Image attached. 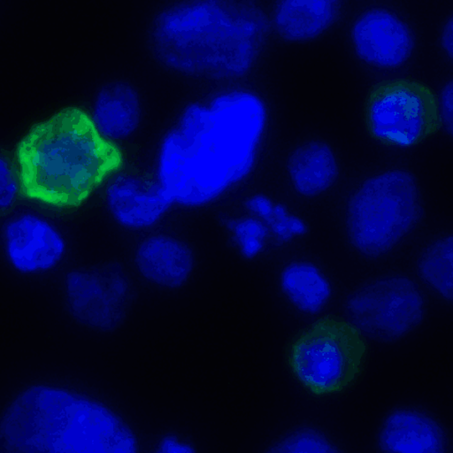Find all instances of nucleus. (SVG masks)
<instances>
[{
    "label": "nucleus",
    "mask_w": 453,
    "mask_h": 453,
    "mask_svg": "<svg viewBox=\"0 0 453 453\" xmlns=\"http://www.w3.org/2000/svg\"><path fill=\"white\" fill-rule=\"evenodd\" d=\"M270 130V105L249 78L211 82L159 138L154 181L124 179L110 188L113 219L142 234L175 213L236 200L263 162Z\"/></svg>",
    "instance_id": "obj_1"
},
{
    "label": "nucleus",
    "mask_w": 453,
    "mask_h": 453,
    "mask_svg": "<svg viewBox=\"0 0 453 453\" xmlns=\"http://www.w3.org/2000/svg\"><path fill=\"white\" fill-rule=\"evenodd\" d=\"M272 33L256 0H179L156 15L151 38L163 65L211 83L248 79Z\"/></svg>",
    "instance_id": "obj_2"
},
{
    "label": "nucleus",
    "mask_w": 453,
    "mask_h": 453,
    "mask_svg": "<svg viewBox=\"0 0 453 453\" xmlns=\"http://www.w3.org/2000/svg\"><path fill=\"white\" fill-rule=\"evenodd\" d=\"M137 435L120 414L85 392L33 385L0 419V452H140Z\"/></svg>",
    "instance_id": "obj_3"
},
{
    "label": "nucleus",
    "mask_w": 453,
    "mask_h": 453,
    "mask_svg": "<svg viewBox=\"0 0 453 453\" xmlns=\"http://www.w3.org/2000/svg\"><path fill=\"white\" fill-rule=\"evenodd\" d=\"M18 194L54 207L78 205L123 165L122 155L78 109L38 125L19 143Z\"/></svg>",
    "instance_id": "obj_4"
},
{
    "label": "nucleus",
    "mask_w": 453,
    "mask_h": 453,
    "mask_svg": "<svg viewBox=\"0 0 453 453\" xmlns=\"http://www.w3.org/2000/svg\"><path fill=\"white\" fill-rule=\"evenodd\" d=\"M423 214L414 176L392 169L366 178L346 200V232L363 256L389 252L416 226Z\"/></svg>",
    "instance_id": "obj_5"
},
{
    "label": "nucleus",
    "mask_w": 453,
    "mask_h": 453,
    "mask_svg": "<svg viewBox=\"0 0 453 453\" xmlns=\"http://www.w3.org/2000/svg\"><path fill=\"white\" fill-rule=\"evenodd\" d=\"M365 349L355 327L325 318L296 342L292 365L313 392L341 390L358 372Z\"/></svg>",
    "instance_id": "obj_6"
},
{
    "label": "nucleus",
    "mask_w": 453,
    "mask_h": 453,
    "mask_svg": "<svg viewBox=\"0 0 453 453\" xmlns=\"http://www.w3.org/2000/svg\"><path fill=\"white\" fill-rule=\"evenodd\" d=\"M424 298L405 276L378 280L347 298L350 322L372 337L395 340L422 320Z\"/></svg>",
    "instance_id": "obj_7"
},
{
    "label": "nucleus",
    "mask_w": 453,
    "mask_h": 453,
    "mask_svg": "<svg viewBox=\"0 0 453 453\" xmlns=\"http://www.w3.org/2000/svg\"><path fill=\"white\" fill-rule=\"evenodd\" d=\"M350 40L356 57L385 74L400 72L416 46L411 26L398 12L384 5L368 6L355 18Z\"/></svg>",
    "instance_id": "obj_8"
},
{
    "label": "nucleus",
    "mask_w": 453,
    "mask_h": 453,
    "mask_svg": "<svg viewBox=\"0 0 453 453\" xmlns=\"http://www.w3.org/2000/svg\"><path fill=\"white\" fill-rule=\"evenodd\" d=\"M370 103L374 134L401 147L414 144L434 126L433 96L418 84H387L373 93Z\"/></svg>",
    "instance_id": "obj_9"
},
{
    "label": "nucleus",
    "mask_w": 453,
    "mask_h": 453,
    "mask_svg": "<svg viewBox=\"0 0 453 453\" xmlns=\"http://www.w3.org/2000/svg\"><path fill=\"white\" fill-rule=\"evenodd\" d=\"M0 245L14 270L23 274H42L60 266L67 243L58 226L18 210L2 222Z\"/></svg>",
    "instance_id": "obj_10"
},
{
    "label": "nucleus",
    "mask_w": 453,
    "mask_h": 453,
    "mask_svg": "<svg viewBox=\"0 0 453 453\" xmlns=\"http://www.w3.org/2000/svg\"><path fill=\"white\" fill-rule=\"evenodd\" d=\"M65 284L70 311L79 321L108 330L120 320L128 281L119 264L103 272L73 270Z\"/></svg>",
    "instance_id": "obj_11"
},
{
    "label": "nucleus",
    "mask_w": 453,
    "mask_h": 453,
    "mask_svg": "<svg viewBox=\"0 0 453 453\" xmlns=\"http://www.w3.org/2000/svg\"><path fill=\"white\" fill-rule=\"evenodd\" d=\"M134 264L147 280L165 288H180L194 266L189 246L172 234L156 229L137 241Z\"/></svg>",
    "instance_id": "obj_12"
},
{
    "label": "nucleus",
    "mask_w": 453,
    "mask_h": 453,
    "mask_svg": "<svg viewBox=\"0 0 453 453\" xmlns=\"http://www.w3.org/2000/svg\"><path fill=\"white\" fill-rule=\"evenodd\" d=\"M378 446L385 453H445L447 437L441 425L425 411L398 409L386 418Z\"/></svg>",
    "instance_id": "obj_13"
},
{
    "label": "nucleus",
    "mask_w": 453,
    "mask_h": 453,
    "mask_svg": "<svg viewBox=\"0 0 453 453\" xmlns=\"http://www.w3.org/2000/svg\"><path fill=\"white\" fill-rule=\"evenodd\" d=\"M343 0H275L269 20L286 42H306L328 30L342 15Z\"/></svg>",
    "instance_id": "obj_14"
},
{
    "label": "nucleus",
    "mask_w": 453,
    "mask_h": 453,
    "mask_svg": "<svg viewBox=\"0 0 453 453\" xmlns=\"http://www.w3.org/2000/svg\"><path fill=\"white\" fill-rule=\"evenodd\" d=\"M289 184L299 196L315 197L334 185L339 166L332 148L311 141L296 147L287 160Z\"/></svg>",
    "instance_id": "obj_15"
},
{
    "label": "nucleus",
    "mask_w": 453,
    "mask_h": 453,
    "mask_svg": "<svg viewBox=\"0 0 453 453\" xmlns=\"http://www.w3.org/2000/svg\"><path fill=\"white\" fill-rule=\"evenodd\" d=\"M141 113L137 91L127 83L115 82L98 92L92 120L104 138H126L138 127Z\"/></svg>",
    "instance_id": "obj_16"
},
{
    "label": "nucleus",
    "mask_w": 453,
    "mask_h": 453,
    "mask_svg": "<svg viewBox=\"0 0 453 453\" xmlns=\"http://www.w3.org/2000/svg\"><path fill=\"white\" fill-rule=\"evenodd\" d=\"M281 292L300 312L317 315L327 305L333 288L314 263L304 259L288 262L280 274Z\"/></svg>",
    "instance_id": "obj_17"
},
{
    "label": "nucleus",
    "mask_w": 453,
    "mask_h": 453,
    "mask_svg": "<svg viewBox=\"0 0 453 453\" xmlns=\"http://www.w3.org/2000/svg\"><path fill=\"white\" fill-rule=\"evenodd\" d=\"M240 208L260 218L273 233L280 247L304 235L309 230L304 220L292 213L286 203L274 201L264 193L243 197Z\"/></svg>",
    "instance_id": "obj_18"
},
{
    "label": "nucleus",
    "mask_w": 453,
    "mask_h": 453,
    "mask_svg": "<svg viewBox=\"0 0 453 453\" xmlns=\"http://www.w3.org/2000/svg\"><path fill=\"white\" fill-rule=\"evenodd\" d=\"M219 219L231 234L232 245L246 259H252L271 249L280 247L266 224L252 213L241 211V214L235 217L220 213Z\"/></svg>",
    "instance_id": "obj_19"
},
{
    "label": "nucleus",
    "mask_w": 453,
    "mask_h": 453,
    "mask_svg": "<svg viewBox=\"0 0 453 453\" xmlns=\"http://www.w3.org/2000/svg\"><path fill=\"white\" fill-rule=\"evenodd\" d=\"M453 235L437 240L418 261V276L443 298L453 300L452 281Z\"/></svg>",
    "instance_id": "obj_20"
},
{
    "label": "nucleus",
    "mask_w": 453,
    "mask_h": 453,
    "mask_svg": "<svg viewBox=\"0 0 453 453\" xmlns=\"http://www.w3.org/2000/svg\"><path fill=\"white\" fill-rule=\"evenodd\" d=\"M268 453H341L334 444L319 430L312 427H300L277 442Z\"/></svg>",
    "instance_id": "obj_21"
},
{
    "label": "nucleus",
    "mask_w": 453,
    "mask_h": 453,
    "mask_svg": "<svg viewBox=\"0 0 453 453\" xmlns=\"http://www.w3.org/2000/svg\"><path fill=\"white\" fill-rule=\"evenodd\" d=\"M19 190L18 171L0 158V206L9 205Z\"/></svg>",
    "instance_id": "obj_22"
},
{
    "label": "nucleus",
    "mask_w": 453,
    "mask_h": 453,
    "mask_svg": "<svg viewBox=\"0 0 453 453\" xmlns=\"http://www.w3.org/2000/svg\"><path fill=\"white\" fill-rule=\"evenodd\" d=\"M154 453H194L195 447L187 441H180L174 434L163 435L154 449Z\"/></svg>",
    "instance_id": "obj_23"
},
{
    "label": "nucleus",
    "mask_w": 453,
    "mask_h": 453,
    "mask_svg": "<svg viewBox=\"0 0 453 453\" xmlns=\"http://www.w3.org/2000/svg\"><path fill=\"white\" fill-rule=\"evenodd\" d=\"M440 101L443 127L450 135H452L453 80H449L441 89Z\"/></svg>",
    "instance_id": "obj_24"
},
{
    "label": "nucleus",
    "mask_w": 453,
    "mask_h": 453,
    "mask_svg": "<svg viewBox=\"0 0 453 453\" xmlns=\"http://www.w3.org/2000/svg\"><path fill=\"white\" fill-rule=\"evenodd\" d=\"M452 24H453V17L450 16L443 27L441 36V45L449 59H452V57H453Z\"/></svg>",
    "instance_id": "obj_25"
}]
</instances>
